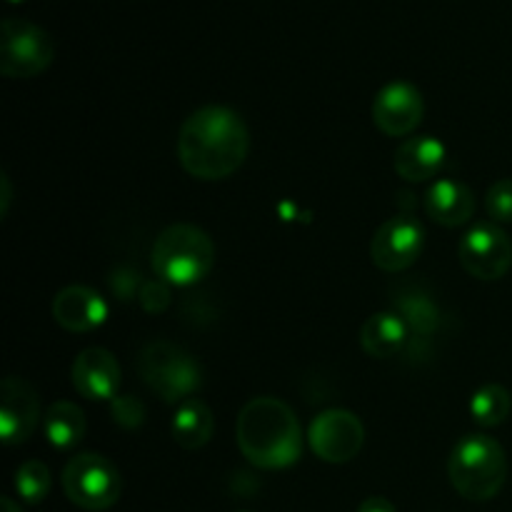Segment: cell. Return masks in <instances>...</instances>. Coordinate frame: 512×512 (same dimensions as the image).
Returning a JSON list of instances; mask_svg holds the SVG:
<instances>
[{
	"mask_svg": "<svg viewBox=\"0 0 512 512\" xmlns=\"http://www.w3.org/2000/svg\"><path fill=\"white\" fill-rule=\"evenodd\" d=\"M250 133L245 120L225 105H205L185 118L178 133V160L198 180L230 178L245 163Z\"/></svg>",
	"mask_w": 512,
	"mask_h": 512,
	"instance_id": "obj_1",
	"label": "cell"
},
{
	"mask_svg": "<svg viewBox=\"0 0 512 512\" xmlns=\"http://www.w3.org/2000/svg\"><path fill=\"white\" fill-rule=\"evenodd\" d=\"M240 453L260 470H285L303 455V430L293 408L278 398H253L235 425Z\"/></svg>",
	"mask_w": 512,
	"mask_h": 512,
	"instance_id": "obj_2",
	"label": "cell"
},
{
	"mask_svg": "<svg viewBox=\"0 0 512 512\" xmlns=\"http://www.w3.org/2000/svg\"><path fill=\"white\" fill-rule=\"evenodd\" d=\"M150 263L160 280L175 288H190L213 270L215 245L198 225L175 223L155 238Z\"/></svg>",
	"mask_w": 512,
	"mask_h": 512,
	"instance_id": "obj_3",
	"label": "cell"
},
{
	"mask_svg": "<svg viewBox=\"0 0 512 512\" xmlns=\"http://www.w3.org/2000/svg\"><path fill=\"white\" fill-rule=\"evenodd\" d=\"M448 478L465 500L473 503L493 500L508 478V458L503 445L490 435H465L450 453Z\"/></svg>",
	"mask_w": 512,
	"mask_h": 512,
	"instance_id": "obj_4",
	"label": "cell"
},
{
	"mask_svg": "<svg viewBox=\"0 0 512 512\" xmlns=\"http://www.w3.org/2000/svg\"><path fill=\"white\" fill-rule=\"evenodd\" d=\"M138 370L150 393L170 405L195 398V393L203 388V368L198 360L188 350L168 340H153L145 345L140 350Z\"/></svg>",
	"mask_w": 512,
	"mask_h": 512,
	"instance_id": "obj_5",
	"label": "cell"
},
{
	"mask_svg": "<svg viewBox=\"0 0 512 512\" xmlns=\"http://www.w3.org/2000/svg\"><path fill=\"white\" fill-rule=\"evenodd\" d=\"M63 490L78 508L100 512L113 508L123 493L120 470L105 455L80 453L63 470Z\"/></svg>",
	"mask_w": 512,
	"mask_h": 512,
	"instance_id": "obj_6",
	"label": "cell"
},
{
	"mask_svg": "<svg viewBox=\"0 0 512 512\" xmlns=\"http://www.w3.org/2000/svg\"><path fill=\"white\" fill-rule=\"evenodd\" d=\"M55 45L48 30L23 18H5L0 25V73L28 80L50 68Z\"/></svg>",
	"mask_w": 512,
	"mask_h": 512,
	"instance_id": "obj_7",
	"label": "cell"
},
{
	"mask_svg": "<svg viewBox=\"0 0 512 512\" xmlns=\"http://www.w3.org/2000/svg\"><path fill=\"white\" fill-rule=\"evenodd\" d=\"M458 260L478 280H500L512 265V240L498 223H480L463 235Z\"/></svg>",
	"mask_w": 512,
	"mask_h": 512,
	"instance_id": "obj_8",
	"label": "cell"
},
{
	"mask_svg": "<svg viewBox=\"0 0 512 512\" xmlns=\"http://www.w3.org/2000/svg\"><path fill=\"white\" fill-rule=\"evenodd\" d=\"M308 440L313 453L330 465L350 463L363 450L365 428L350 410H325L310 423Z\"/></svg>",
	"mask_w": 512,
	"mask_h": 512,
	"instance_id": "obj_9",
	"label": "cell"
},
{
	"mask_svg": "<svg viewBox=\"0 0 512 512\" xmlns=\"http://www.w3.org/2000/svg\"><path fill=\"white\" fill-rule=\"evenodd\" d=\"M425 248V230L413 215L388 218L373 235L370 255L373 263L385 273H400L415 265Z\"/></svg>",
	"mask_w": 512,
	"mask_h": 512,
	"instance_id": "obj_10",
	"label": "cell"
},
{
	"mask_svg": "<svg viewBox=\"0 0 512 512\" xmlns=\"http://www.w3.org/2000/svg\"><path fill=\"white\" fill-rule=\"evenodd\" d=\"M425 113L423 93L405 80L388 83L373 100V123L390 138H405L420 125Z\"/></svg>",
	"mask_w": 512,
	"mask_h": 512,
	"instance_id": "obj_11",
	"label": "cell"
},
{
	"mask_svg": "<svg viewBox=\"0 0 512 512\" xmlns=\"http://www.w3.org/2000/svg\"><path fill=\"white\" fill-rule=\"evenodd\" d=\"M40 423L38 393L23 378L3 380L0 385V435L5 445L28 443Z\"/></svg>",
	"mask_w": 512,
	"mask_h": 512,
	"instance_id": "obj_12",
	"label": "cell"
},
{
	"mask_svg": "<svg viewBox=\"0 0 512 512\" xmlns=\"http://www.w3.org/2000/svg\"><path fill=\"white\" fill-rule=\"evenodd\" d=\"M73 385L83 398L88 400H113L118 398L120 365L113 353L103 348H88L75 358L73 363Z\"/></svg>",
	"mask_w": 512,
	"mask_h": 512,
	"instance_id": "obj_13",
	"label": "cell"
},
{
	"mask_svg": "<svg viewBox=\"0 0 512 512\" xmlns=\"http://www.w3.org/2000/svg\"><path fill=\"white\" fill-rule=\"evenodd\" d=\"M53 318L70 333H90L108 318V305L88 285H68L53 300Z\"/></svg>",
	"mask_w": 512,
	"mask_h": 512,
	"instance_id": "obj_14",
	"label": "cell"
},
{
	"mask_svg": "<svg viewBox=\"0 0 512 512\" xmlns=\"http://www.w3.org/2000/svg\"><path fill=\"white\" fill-rule=\"evenodd\" d=\"M445 145L433 135H413L405 138L395 150L393 168L408 183H423L435 178L445 165Z\"/></svg>",
	"mask_w": 512,
	"mask_h": 512,
	"instance_id": "obj_15",
	"label": "cell"
},
{
	"mask_svg": "<svg viewBox=\"0 0 512 512\" xmlns=\"http://www.w3.org/2000/svg\"><path fill=\"white\" fill-rule=\"evenodd\" d=\"M423 208L433 223L443 228H460L473 218L475 195L465 183L443 178L425 193Z\"/></svg>",
	"mask_w": 512,
	"mask_h": 512,
	"instance_id": "obj_16",
	"label": "cell"
},
{
	"mask_svg": "<svg viewBox=\"0 0 512 512\" xmlns=\"http://www.w3.org/2000/svg\"><path fill=\"white\" fill-rule=\"evenodd\" d=\"M410 330L405 320L393 310L373 313L360 328V345L375 360L395 358L408 345Z\"/></svg>",
	"mask_w": 512,
	"mask_h": 512,
	"instance_id": "obj_17",
	"label": "cell"
},
{
	"mask_svg": "<svg viewBox=\"0 0 512 512\" xmlns=\"http://www.w3.org/2000/svg\"><path fill=\"white\" fill-rule=\"evenodd\" d=\"M170 430H173V438L180 448H205V445L210 443V438H213L215 430L213 410H210L200 398L185 400V403H180L178 410H175Z\"/></svg>",
	"mask_w": 512,
	"mask_h": 512,
	"instance_id": "obj_18",
	"label": "cell"
},
{
	"mask_svg": "<svg viewBox=\"0 0 512 512\" xmlns=\"http://www.w3.org/2000/svg\"><path fill=\"white\" fill-rule=\"evenodd\" d=\"M43 433L55 450H70L85 438V413L70 400H58L43 415Z\"/></svg>",
	"mask_w": 512,
	"mask_h": 512,
	"instance_id": "obj_19",
	"label": "cell"
},
{
	"mask_svg": "<svg viewBox=\"0 0 512 512\" xmlns=\"http://www.w3.org/2000/svg\"><path fill=\"white\" fill-rule=\"evenodd\" d=\"M512 410V398L503 385H485L470 400V415L480 428H495L508 420Z\"/></svg>",
	"mask_w": 512,
	"mask_h": 512,
	"instance_id": "obj_20",
	"label": "cell"
},
{
	"mask_svg": "<svg viewBox=\"0 0 512 512\" xmlns=\"http://www.w3.org/2000/svg\"><path fill=\"white\" fill-rule=\"evenodd\" d=\"M395 313L405 320V325H408L410 330V338L413 340H428L440 323L438 308H435L433 300L415 293L403 295V298L398 300V310H395Z\"/></svg>",
	"mask_w": 512,
	"mask_h": 512,
	"instance_id": "obj_21",
	"label": "cell"
},
{
	"mask_svg": "<svg viewBox=\"0 0 512 512\" xmlns=\"http://www.w3.org/2000/svg\"><path fill=\"white\" fill-rule=\"evenodd\" d=\"M50 485H53L50 470L40 460H28V463H23L15 470V493L20 495L23 503L40 505L48 498Z\"/></svg>",
	"mask_w": 512,
	"mask_h": 512,
	"instance_id": "obj_22",
	"label": "cell"
},
{
	"mask_svg": "<svg viewBox=\"0 0 512 512\" xmlns=\"http://www.w3.org/2000/svg\"><path fill=\"white\" fill-rule=\"evenodd\" d=\"M485 210L493 223H512V178H503L490 185L488 195H485Z\"/></svg>",
	"mask_w": 512,
	"mask_h": 512,
	"instance_id": "obj_23",
	"label": "cell"
},
{
	"mask_svg": "<svg viewBox=\"0 0 512 512\" xmlns=\"http://www.w3.org/2000/svg\"><path fill=\"white\" fill-rule=\"evenodd\" d=\"M110 415L125 430H135L145 420V405L135 395H118L110 400Z\"/></svg>",
	"mask_w": 512,
	"mask_h": 512,
	"instance_id": "obj_24",
	"label": "cell"
},
{
	"mask_svg": "<svg viewBox=\"0 0 512 512\" xmlns=\"http://www.w3.org/2000/svg\"><path fill=\"white\" fill-rule=\"evenodd\" d=\"M170 303V290L165 280H148V283L140 285V305H143L148 313H160V310L168 308Z\"/></svg>",
	"mask_w": 512,
	"mask_h": 512,
	"instance_id": "obj_25",
	"label": "cell"
},
{
	"mask_svg": "<svg viewBox=\"0 0 512 512\" xmlns=\"http://www.w3.org/2000/svg\"><path fill=\"white\" fill-rule=\"evenodd\" d=\"M358 512H398V510H395V505L390 503L388 498L373 495V498H365L363 503L358 505Z\"/></svg>",
	"mask_w": 512,
	"mask_h": 512,
	"instance_id": "obj_26",
	"label": "cell"
},
{
	"mask_svg": "<svg viewBox=\"0 0 512 512\" xmlns=\"http://www.w3.org/2000/svg\"><path fill=\"white\" fill-rule=\"evenodd\" d=\"M0 188H3V205H0V215H8V208H10V200H13V190H10V178L8 175H0Z\"/></svg>",
	"mask_w": 512,
	"mask_h": 512,
	"instance_id": "obj_27",
	"label": "cell"
},
{
	"mask_svg": "<svg viewBox=\"0 0 512 512\" xmlns=\"http://www.w3.org/2000/svg\"><path fill=\"white\" fill-rule=\"evenodd\" d=\"M0 512H23V510H20V505L15 503V500L3 498L0 500Z\"/></svg>",
	"mask_w": 512,
	"mask_h": 512,
	"instance_id": "obj_28",
	"label": "cell"
},
{
	"mask_svg": "<svg viewBox=\"0 0 512 512\" xmlns=\"http://www.w3.org/2000/svg\"><path fill=\"white\" fill-rule=\"evenodd\" d=\"M8 3H23V0H8Z\"/></svg>",
	"mask_w": 512,
	"mask_h": 512,
	"instance_id": "obj_29",
	"label": "cell"
},
{
	"mask_svg": "<svg viewBox=\"0 0 512 512\" xmlns=\"http://www.w3.org/2000/svg\"><path fill=\"white\" fill-rule=\"evenodd\" d=\"M243 512H245V510H243Z\"/></svg>",
	"mask_w": 512,
	"mask_h": 512,
	"instance_id": "obj_30",
	"label": "cell"
}]
</instances>
